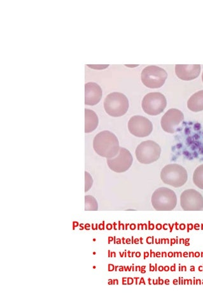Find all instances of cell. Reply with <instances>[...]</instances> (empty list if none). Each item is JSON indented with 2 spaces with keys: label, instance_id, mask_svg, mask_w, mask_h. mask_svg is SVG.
I'll list each match as a JSON object with an SVG mask.
<instances>
[{
  "label": "cell",
  "instance_id": "obj_1",
  "mask_svg": "<svg viewBox=\"0 0 203 305\" xmlns=\"http://www.w3.org/2000/svg\"><path fill=\"white\" fill-rule=\"evenodd\" d=\"M93 148L99 156L109 159L118 154L121 147L115 134L109 131H103L96 134L94 138Z\"/></svg>",
  "mask_w": 203,
  "mask_h": 305
},
{
  "label": "cell",
  "instance_id": "obj_2",
  "mask_svg": "<svg viewBox=\"0 0 203 305\" xmlns=\"http://www.w3.org/2000/svg\"><path fill=\"white\" fill-rule=\"evenodd\" d=\"M162 181L175 188L184 185L188 180V173L186 169L178 164H170L165 166L160 172Z\"/></svg>",
  "mask_w": 203,
  "mask_h": 305
},
{
  "label": "cell",
  "instance_id": "obj_3",
  "mask_svg": "<svg viewBox=\"0 0 203 305\" xmlns=\"http://www.w3.org/2000/svg\"><path fill=\"white\" fill-rule=\"evenodd\" d=\"M129 107L127 96L121 92H114L109 94L105 99L104 108L107 114L113 117L125 115Z\"/></svg>",
  "mask_w": 203,
  "mask_h": 305
},
{
  "label": "cell",
  "instance_id": "obj_4",
  "mask_svg": "<svg viewBox=\"0 0 203 305\" xmlns=\"http://www.w3.org/2000/svg\"><path fill=\"white\" fill-rule=\"evenodd\" d=\"M151 202L155 210L171 211L174 209L177 205V197L173 190L162 187L154 192Z\"/></svg>",
  "mask_w": 203,
  "mask_h": 305
},
{
  "label": "cell",
  "instance_id": "obj_5",
  "mask_svg": "<svg viewBox=\"0 0 203 305\" xmlns=\"http://www.w3.org/2000/svg\"><path fill=\"white\" fill-rule=\"evenodd\" d=\"M135 154L137 160L141 164L153 163L159 159L161 148L156 142L147 140L141 142L137 147Z\"/></svg>",
  "mask_w": 203,
  "mask_h": 305
},
{
  "label": "cell",
  "instance_id": "obj_6",
  "mask_svg": "<svg viewBox=\"0 0 203 305\" xmlns=\"http://www.w3.org/2000/svg\"><path fill=\"white\" fill-rule=\"evenodd\" d=\"M141 81L146 87L150 89H158L164 84L167 78V72L157 66H148L141 72Z\"/></svg>",
  "mask_w": 203,
  "mask_h": 305
},
{
  "label": "cell",
  "instance_id": "obj_7",
  "mask_svg": "<svg viewBox=\"0 0 203 305\" xmlns=\"http://www.w3.org/2000/svg\"><path fill=\"white\" fill-rule=\"evenodd\" d=\"M142 108L147 114L157 115L163 112L167 106L166 97L160 92H150L142 100Z\"/></svg>",
  "mask_w": 203,
  "mask_h": 305
},
{
  "label": "cell",
  "instance_id": "obj_8",
  "mask_svg": "<svg viewBox=\"0 0 203 305\" xmlns=\"http://www.w3.org/2000/svg\"><path fill=\"white\" fill-rule=\"evenodd\" d=\"M133 158L131 152L125 148L121 147L118 154L113 157L107 159L109 168L114 172L121 173L125 172L132 166Z\"/></svg>",
  "mask_w": 203,
  "mask_h": 305
},
{
  "label": "cell",
  "instance_id": "obj_9",
  "mask_svg": "<svg viewBox=\"0 0 203 305\" xmlns=\"http://www.w3.org/2000/svg\"><path fill=\"white\" fill-rule=\"evenodd\" d=\"M128 129L134 136L143 138L149 136L153 130V124L147 118L135 115L132 117L128 122Z\"/></svg>",
  "mask_w": 203,
  "mask_h": 305
},
{
  "label": "cell",
  "instance_id": "obj_10",
  "mask_svg": "<svg viewBox=\"0 0 203 305\" xmlns=\"http://www.w3.org/2000/svg\"><path fill=\"white\" fill-rule=\"evenodd\" d=\"M180 205L185 211L203 210V197L196 190H185L180 196Z\"/></svg>",
  "mask_w": 203,
  "mask_h": 305
},
{
  "label": "cell",
  "instance_id": "obj_11",
  "mask_svg": "<svg viewBox=\"0 0 203 305\" xmlns=\"http://www.w3.org/2000/svg\"><path fill=\"white\" fill-rule=\"evenodd\" d=\"M184 120V115L180 110L170 109L163 115L161 119V126L164 131L168 133H174L180 124Z\"/></svg>",
  "mask_w": 203,
  "mask_h": 305
},
{
  "label": "cell",
  "instance_id": "obj_12",
  "mask_svg": "<svg viewBox=\"0 0 203 305\" xmlns=\"http://www.w3.org/2000/svg\"><path fill=\"white\" fill-rule=\"evenodd\" d=\"M175 72L180 79L185 81L192 80L199 77L201 66L199 64H176Z\"/></svg>",
  "mask_w": 203,
  "mask_h": 305
},
{
  "label": "cell",
  "instance_id": "obj_13",
  "mask_svg": "<svg viewBox=\"0 0 203 305\" xmlns=\"http://www.w3.org/2000/svg\"><path fill=\"white\" fill-rule=\"evenodd\" d=\"M103 92L96 83L89 82L85 85V104L94 106L99 103L102 98Z\"/></svg>",
  "mask_w": 203,
  "mask_h": 305
},
{
  "label": "cell",
  "instance_id": "obj_14",
  "mask_svg": "<svg viewBox=\"0 0 203 305\" xmlns=\"http://www.w3.org/2000/svg\"><path fill=\"white\" fill-rule=\"evenodd\" d=\"M99 118L96 114L92 110L85 109V133L94 131L98 125Z\"/></svg>",
  "mask_w": 203,
  "mask_h": 305
},
{
  "label": "cell",
  "instance_id": "obj_15",
  "mask_svg": "<svg viewBox=\"0 0 203 305\" xmlns=\"http://www.w3.org/2000/svg\"><path fill=\"white\" fill-rule=\"evenodd\" d=\"M187 106L190 110L193 112L203 110V90L196 92L189 98Z\"/></svg>",
  "mask_w": 203,
  "mask_h": 305
},
{
  "label": "cell",
  "instance_id": "obj_16",
  "mask_svg": "<svg viewBox=\"0 0 203 305\" xmlns=\"http://www.w3.org/2000/svg\"><path fill=\"white\" fill-rule=\"evenodd\" d=\"M193 182L198 188L203 190V164L199 166L194 171Z\"/></svg>",
  "mask_w": 203,
  "mask_h": 305
},
{
  "label": "cell",
  "instance_id": "obj_17",
  "mask_svg": "<svg viewBox=\"0 0 203 305\" xmlns=\"http://www.w3.org/2000/svg\"><path fill=\"white\" fill-rule=\"evenodd\" d=\"M98 205L96 199L92 196H86L85 197V210L97 211Z\"/></svg>",
  "mask_w": 203,
  "mask_h": 305
},
{
  "label": "cell",
  "instance_id": "obj_18",
  "mask_svg": "<svg viewBox=\"0 0 203 305\" xmlns=\"http://www.w3.org/2000/svg\"><path fill=\"white\" fill-rule=\"evenodd\" d=\"M85 175H86V186H85V192H87L90 187H92V183H93V180L92 178L90 176V175L86 172H85Z\"/></svg>",
  "mask_w": 203,
  "mask_h": 305
},
{
  "label": "cell",
  "instance_id": "obj_19",
  "mask_svg": "<svg viewBox=\"0 0 203 305\" xmlns=\"http://www.w3.org/2000/svg\"><path fill=\"white\" fill-rule=\"evenodd\" d=\"M151 239H152V237H148V238H147V243L148 244L154 243V240H151Z\"/></svg>",
  "mask_w": 203,
  "mask_h": 305
},
{
  "label": "cell",
  "instance_id": "obj_20",
  "mask_svg": "<svg viewBox=\"0 0 203 305\" xmlns=\"http://www.w3.org/2000/svg\"><path fill=\"white\" fill-rule=\"evenodd\" d=\"M113 269H114V266L113 264H109L108 270L109 271V272H112V271H113Z\"/></svg>",
  "mask_w": 203,
  "mask_h": 305
},
{
  "label": "cell",
  "instance_id": "obj_21",
  "mask_svg": "<svg viewBox=\"0 0 203 305\" xmlns=\"http://www.w3.org/2000/svg\"><path fill=\"white\" fill-rule=\"evenodd\" d=\"M164 284V280L162 279H160V278H159V282H158V284L159 285H163Z\"/></svg>",
  "mask_w": 203,
  "mask_h": 305
},
{
  "label": "cell",
  "instance_id": "obj_22",
  "mask_svg": "<svg viewBox=\"0 0 203 305\" xmlns=\"http://www.w3.org/2000/svg\"><path fill=\"white\" fill-rule=\"evenodd\" d=\"M155 270V268L153 266H151V264H150V271H151V272H154V271Z\"/></svg>",
  "mask_w": 203,
  "mask_h": 305
},
{
  "label": "cell",
  "instance_id": "obj_23",
  "mask_svg": "<svg viewBox=\"0 0 203 305\" xmlns=\"http://www.w3.org/2000/svg\"><path fill=\"white\" fill-rule=\"evenodd\" d=\"M156 229L157 230H160L162 229V226L160 225V224H158L157 226H156Z\"/></svg>",
  "mask_w": 203,
  "mask_h": 305
},
{
  "label": "cell",
  "instance_id": "obj_24",
  "mask_svg": "<svg viewBox=\"0 0 203 305\" xmlns=\"http://www.w3.org/2000/svg\"><path fill=\"white\" fill-rule=\"evenodd\" d=\"M128 284H132V283H133V280H132V278H128Z\"/></svg>",
  "mask_w": 203,
  "mask_h": 305
},
{
  "label": "cell",
  "instance_id": "obj_25",
  "mask_svg": "<svg viewBox=\"0 0 203 305\" xmlns=\"http://www.w3.org/2000/svg\"><path fill=\"white\" fill-rule=\"evenodd\" d=\"M150 257H156L155 253L153 252L151 250H150Z\"/></svg>",
  "mask_w": 203,
  "mask_h": 305
},
{
  "label": "cell",
  "instance_id": "obj_26",
  "mask_svg": "<svg viewBox=\"0 0 203 305\" xmlns=\"http://www.w3.org/2000/svg\"><path fill=\"white\" fill-rule=\"evenodd\" d=\"M158 270L159 271V272H163V271H164V267L163 266H159L158 268Z\"/></svg>",
  "mask_w": 203,
  "mask_h": 305
},
{
  "label": "cell",
  "instance_id": "obj_27",
  "mask_svg": "<svg viewBox=\"0 0 203 305\" xmlns=\"http://www.w3.org/2000/svg\"><path fill=\"white\" fill-rule=\"evenodd\" d=\"M155 256H156L157 257H161V253H160L159 252H157L155 253Z\"/></svg>",
  "mask_w": 203,
  "mask_h": 305
},
{
  "label": "cell",
  "instance_id": "obj_28",
  "mask_svg": "<svg viewBox=\"0 0 203 305\" xmlns=\"http://www.w3.org/2000/svg\"><path fill=\"white\" fill-rule=\"evenodd\" d=\"M170 270V267L166 266L165 267H164V271H165V272H168V271Z\"/></svg>",
  "mask_w": 203,
  "mask_h": 305
},
{
  "label": "cell",
  "instance_id": "obj_29",
  "mask_svg": "<svg viewBox=\"0 0 203 305\" xmlns=\"http://www.w3.org/2000/svg\"><path fill=\"white\" fill-rule=\"evenodd\" d=\"M167 253H166V252H162V253H161V257H167Z\"/></svg>",
  "mask_w": 203,
  "mask_h": 305
},
{
  "label": "cell",
  "instance_id": "obj_30",
  "mask_svg": "<svg viewBox=\"0 0 203 305\" xmlns=\"http://www.w3.org/2000/svg\"><path fill=\"white\" fill-rule=\"evenodd\" d=\"M149 256V253L148 252H145L144 253V259L148 257Z\"/></svg>",
  "mask_w": 203,
  "mask_h": 305
},
{
  "label": "cell",
  "instance_id": "obj_31",
  "mask_svg": "<svg viewBox=\"0 0 203 305\" xmlns=\"http://www.w3.org/2000/svg\"><path fill=\"white\" fill-rule=\"evenodd\" d=\"M167 255H168V256H167L168 257H173V253H172V252H169V253H168V254H167Z\"/></svg>",
  "mask_w": 203,
  "mask_h": 305
},
{
  "label": "cell",
  "instance_id": "obj_32",
  "mask_svg": "<svg viewBox=\"0 0 203 305\" xmlns=\"http://www.w3.org/2000/svg\"><path fill=\"white\" fill-rule=\"evenodd\" d=\"M154 226L153 224H150V226H149V230H154Z\"/></svg>",
  "mask_w": 203,
  "mask_h": 305
},
{
  "label": "cell",
  "instance_id": "obj_33",
  "mask_svg": "<svg viewBox=\"0 0 203 305\" xmlns=\"http://www.w3.org/2000/svg\"><path fill=\"white\" fill-rule=\"evenodd\" d=\"M167 240V239H161V242H160V243H166V241Z\"/></svg>",
  "mask_w": 203,
  "mask_h": 305
},
{
  "label": "cell",
  "instance_id": "obj_34",
  "mask_svg": "<svg viewBox=\"0 0 203 305\" xmlns=\"http://www.w3.org/2000/svg\"><path fill=\"white\" fill-rule=\"evenodd\" d=\"M136 256L137 257H140V256H141V253H140V252H136Z\"/></svg>",
  "mask_w": 203,
  "mask_h": 305
},
{
  "label": "cell",
  "instance_id": "obj_35",
  "mask_svg": "<svg viewBox=\"0 0 203 305\" xmlns=\"http://www.w3.org/2000/svg\"><path fill=\"white\" fill-rule=\"evenodd\" d=\"M107 227V229H108V230H110L112 227V226H111V225H109V224H108V225L107 226V227Z\"/></svg>",
  "mask_w": 203,
  "mask_h": 305
},
{
  "label": "cell",
  "instance_id": "obj_36",
  "mask_svg": "<svg viewBox=\"0 0 203 305\" xmlns=\"http://www.w3.org/2000/svg\"><path fill=\"white\" fill-rule=\"evenodd\" d=\"M171 270L172 271V272H174V271H175V266H173L171 267Z\"/></svg>",
  "mask_w": 203,
  "mask_h": 305
},
{
  "label": "cell",
  "instance_id": "obj_37",
  "mask_svg": "<svg viewBox=\"0 0 203 305\" xmlns=\"http://www.w3.org/2000/svg\"><path fill=\"white\" fill-rule=\"evenodd\" d=\"M165 284H166V285H168L169 284H170V280H169L168 279L166 280V281H165Z\"/></svg>",
  "mask_w": 203,
  "mask_h": 305
},
{
  "label": "cell",
  "instance_id": "obj_38",
  "mask_svg": "<svg viewBox=\"0 0 203 305\" xmlns=\"http://www.w3.org/2000/svg\"><path fill=\"white\" fill-rule=\"evenodd\" d=\"M131 229L132 230H134V229H135V226H134V225H133V224H132V225H131Z\"/></svg>",
  "mask_w": 203,
  "mask_h": 305
},
{
  "label": "cell",
  "instance_id": "obj_39",
  "mask_svg": "<svg viewBox=\"0 0 203 305\" xmlns=\"http://www.w3.org/2000/svg\"><path fill=\"white\" fill-rule=\"evenodd\" d=\"M199 256H200V254H199V252H196V253H195V256H196V257H199Z\"/></svg>",
  "mask_w": 203,
  "mask_h": 305
},
{
  "label": "cell",
  "instance_id": "obj_40",
  "mask_svg": "<svg viewBox=\"0 0 203 305\" xmlns=\"http://www.w3.org/2000/svg\"><path fill=\"white\" fill-rule=\"evenodd\" d=\"M175 243V240L174 239H171V245H172L173 243Z\"/></svg>",
  "mask_w": 203,
  "mask_h": 305
},
{
  "label": "cell",
  "instance_id": "obj_41",
  "mask_svg": "<svg viewBox=\"0 0 203 305\" xmlns=\"http://www.w3.org/2000/svg\"><path fill=\"white\" fill-rule=\"evenodd\" d=\"M142 282H143V284H145V282H144V280H143V278H141V282H140V284H141V283H142Z\"/></svg>",
  "mask_w": 203,
  "mask_h": 305
},
{
  "label": "cell",
  "instance_id": "obj_42",
  "mask_svg": "<svg viewBox=\"0 0 203 305\" xmlns=\"http://www.w3.org/2000/svg\"><path fill=\"white\" fill-rule=\"evenodd\" d=\"M173 284H177V280H174V281H173Z\"/></svg>",
  "mask_w": 203,
  "mask_h": 305
},
{
  "label": "cell",
  "instance_id": "obj_43",
  "mask_svg": "<svg viewBox=\"0 0 203 305\" xmlns=\"http://www.w3.org/2000/svg\"><path fill=\"white\" fill-rule=\"evenodd\" d=\"M130 242H131L130 239H127V243H129Z\"/></svg>",
  "mask_w": 203,
  "mask_h": 305
},
{
  "label": "cell",
  "instance_id": "obj_44",
  "mask_svg": "<svg viewBox=\"0 0 203 305\" xmlns=\"http://www.w3.org/2000/svg\"><path fill=\"white\" fill-rule=\"evenodd\" d=\"M184 228H185V226H184V225H182V227L180 226V229H181V230H183Z\"/></svg>",
  "mask_w": 203,
  "mask_h": 305
},
{
  "label": "cell",
  "instance_id": "obj_45",
  "mask_svg": "<svg viewBox=\"0 0 203 305\" xmlns=\"http://www.w3.org/2000/svg\"><path fill=\"white\" fill-rule=\"evenodd\" d=\"M187 254H188V253H187V252H185V253H184L183 255H184V256H185V257H187Z\"/></svg>",
  "mask_w": 203,
  "mask_h": 305
},
{
  "label": "cell",
  "instance_id": "obj_46",
  "mask_svg": "<svg viewBox=\"0 0 203 305\" xmlns=\"http://www.w3.org/2000/svg\"><path fill=\"white\" fill-rule=\"evenodd\" d=\"M134 242L136 243H138V239H136V240L134 241Z\"/></svg>",
  "mask_w": 203,
  "mask_h": 305
},
{
  "label": "cell",
  "instance_id": "obj_47",
  "mask_svg": "<svg viewBox=\"0 0 203 305\" xmlns=\"http://www.w3.org/2000/svg\"><path fill=\"white\" fill-rule=\"evenodd\" d=\"M141 273H146V271H145V270H142V271H141Z\"/></svg>",
  "mask_w": 203,
  "mask_h": 305
},
{
  "label": "cell",
  "instance_id": "obj_48",
  "mask_svg": "<svg viewBox=\"0 0 203 305\" xmlns=\"http://www.w3.org/2000/svg\"><path fill=\"white\" fill-rule=\"evenodd\" d=\"M112 239H113V238H111V237H110V238H109V241H112V240H113Z\"/></svg>",
  "mask_w": 203,
  "mask_h": 305
},
{
  "label": "cell",
  "instance_id": "obj_49",
  "mask_svg": "<svg viewBox=\"0 0 203 305\" xmlns=\"http://www.w3.org/2000/svg\"><path fill=\"white\" fill-rule=\"evenodd\" d=\"M180 243H183V239L180 240Z\"/></svg>",
  "mask_w": 203,
  "mask_h": 305
},
{
  "label": "cell",
  "instance_id": "obj_50",
  "mask_svg": "<svg viewBox=\"0 0 203 305\" xmlns=\"http://www.w3.org/2000/svg\"><path fill=\"white\" fill-rule=\"evenodd\" d=\"M202 82H203V72H202Z\"/></svg>",
  "mask_w": 203,
  "mask_h": 305
},
{
  "label": "cell",
  "instance_id": "obj_51",
  "mask_svg": "<svg viewBox=\"0 0 203 305\" xmlns=\"http://www.w3.org/2000/svg\"><path fill=\"white\" fill-rule=\"evenodd\" d=\"M141 268H142V269H144L145 268V266H143Z\"/></svg>",
  "mask_w": 203,
  "mask_h": 305
}]
</instances>
